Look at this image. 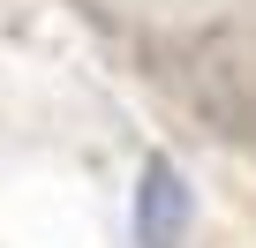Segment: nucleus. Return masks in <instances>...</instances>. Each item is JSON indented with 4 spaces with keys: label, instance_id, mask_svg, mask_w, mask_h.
I'll return each mask as SVG.
<instances>
[{
    "label": "nucleus",
    "instance_id": "nucleus-1",
    "mask_svg": "<svg viewBox=\"0 0 256 248\" xmlns=\"http://www.w3.org/2000/svg\"><path fill=\"white\" fill-rule=\"evenodd\" d=\"M188 218H196V203H188L181 166L174 158H144V173H136V241L144 248H181Z\"/></svg>",
    "mask_w": 256,
    "mask_h": 248
}]
</instances>
